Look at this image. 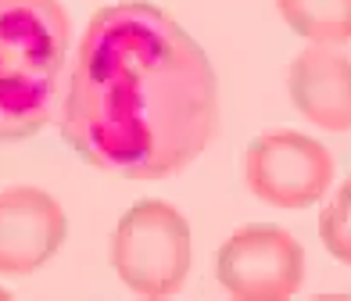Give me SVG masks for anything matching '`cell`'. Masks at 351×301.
Masks as SVG:
<instances>
[{"instance_id": "obj_2", "label": "cell", "mask_w": 351, "mask_h": 301, "mask_svg": "<svg viewBox=\"0 0 351 301\" xmlns=\"http://www.w3.org/2000/svg\"><path fill=\"white\" fill-rule=\"evenodd\" d=\"M69 43L72 22L61 0H0V144L54 122Z\"/></svg>"}, {"instance_id": "obj_9", "label": "cell", "mask_w": 351, "mask_h": 301, "mask_svg": "<svg viewBox=\"0 0 351 301\" xmlns=\"http://www.w3.org/2000/svg\"><path fill=\"white\" fill-rule=\"evenodd\" d=\"M319 237L330 255L351 269V176L337 186L333 201L319 215Z\"/></svg>"}, {"instance_id": "obj_3", "label": "cell", "mask_w": 351, "mask_h": 301, "mask_svg": "<svg viewBox=\"0 0 351 301\" xmlns=\"http://www.w3.org/2000/svg\"><path fill=\"white\" fill-rule=\"evenodd\" d=\"M111 269L140 298H169L190 276V226L162 197H143L122 212L108 248Z\"/></svg>"}, {"instance_id": "obj_7", "label": "cell", "mask_w": 351, "mask_h": 301, "mask_svg": "<svg viewBox=\"0 0 351 301\" xmlns=\"http://www.w3.org/2000/svg\"><path fill=\"white\" fill-rule=\"evenodd\" d=\"M291 104L326 133H351V58L337 47L308 43L287 69Z\"/></svg>"}, {"instance_id": "obj_5", "label": "cell", "mask_w": 351, "mask_h": 301, "mask_svg": "<svg viewBox=\"0 0 351 301\" xmlns=\"http://www.w3.org/2000/svg\"><path fill=\"white\" fill-rule=\"evenodd\" d=\"M215 280L230 298L241 301H287L305 280V251L291 230L251 223L222 241Z\"/></svg>"}, {"instance_id": "obj_10", "label": "cell", "mask_w": 351, "mask_h": 301, "mask_svg": "<svg viewBox=\"0 0 351 301\" xmlns=\"http://www.w3.org/2000/svg\"><path fill=\"white\" fill-rule=\"evenodd\" d=\"M4 298H11V294H8V291H4V287H0V301H4Z\"/></svg>"}, {"instance_id": "obj_6", "label": "cell", "mask_w": 351, "mask_h": 301, "mask_svg": "<svg viewBox=\"0 0 351 301\" xmlns=\"http://www.w3.org/2000/svg\"><path fill=\"white\" fill-rule=\"evenodd\" d=\"M69 237L65 208L40 186L0 190V276H33Z\"/></svg>"}, {"instance_id": "obj_8", "label": "cell", "mask_w": 351, "mask_h": 301, "mask_svg": "<svg viewBox=\"0 0 351 301\" xmlns=\"http://www.w3.org/2000/svg\"><path fill=\"white\" fill-rule=\"evenodd\" d=\"M276 11L308 43H351V0H276Z\"/></svg>"}, {"instance_id": "obj_1", "label": "cell", "mask_w": 351, "mask_h": 301, "mask_svg": "<svg viewBox=\"0 0 351 301\" xmlns=\"http://www.w3.org/2000/svg\"><path fill=\"white\" fill-rule=\"evenodd\" d=\"M58 125L93 169L169 180L219 133L215 69L162 8L143 0L101 8L72 54Z\"/></svg>"}, {"instance_id": "obj_4", "label": "cell", "mask_w": 351, "mask_h": 301, "mask_svg": "<svg viewBox=\"0 0 351 301\" xmlns=\"http://www.w3.org/2000/svg\"><path fill=\"white\" fill-rule=\"evenodd\" d=\"M333 154L315 136L273 130L254 136L244 151V183L258 201L283 212L312 208L333 183Z\"/></svg>"}]
</instances>
